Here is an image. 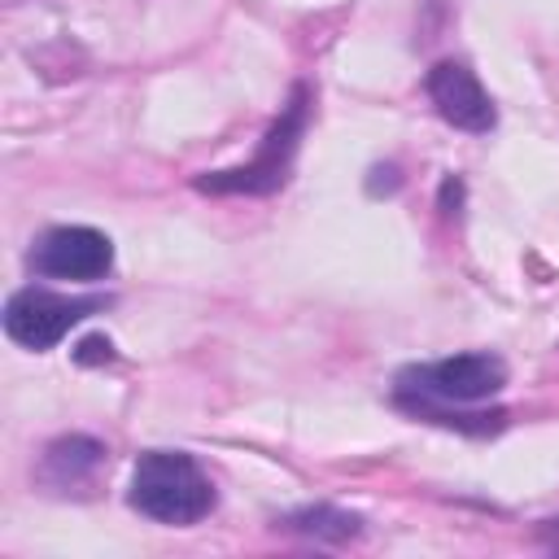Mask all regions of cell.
Instances as JSON below:
<instances>
[{"label":"cell","instance_id":"6da1fadb","mask_svg":"<svg viewBox=\"0 0 559 559\" xmlns=\"http://www.w3.org/2000/svg\"><path fill=\"white\" fill-rule=\"evenodd\" d=\"M507 384V362L498 354H454V358H437V362H419L406 367L397 376L393 402L428 424H445L459 432H498L502 428V411H480V415H463V406H476L485 397H493Z\"/></svg>","mask_w":559,"mask_h":559},{"label":"cell","instance_id":"277c9868","mask_svg":"<svg viewBox=\"0 0 559 559\" xmlns=\"http://www.w3.org/2000/svg\"><path fill=\"white\" fill-rule=\"evenodd\" d=\"M109 297L105 293H52V288H17L4 301V332L9 341H17L22 349H52L74 323H83L87 314L105 310Z\"/></svg>","mask_w":559,"mask_h":559},{"label":"cell","instance_id":"5b68a950","mask_svg":"<svg viewBox=\"0 0 559 559\" xmlns=\"http://www.w3.org/2000/svg\"><path fill=\"white\" fill-rule=\"evenodd\" d=\"M26 266L44 280H100L109 266H114V245L105 231L96 227H48L31 253H26Z\"/></svg>","mask_w":559,"mask_h":559},{"label":"cell","instance_id":"52a82bcc","mask_svg":"<svg viewBox=\"0 0 559 559\" xmlns=\"http://www.w3.org/2000/svg\"><path fill=\"white\" fill-rule=\"evenodd\" d=\"M100 459H105L100 441H92V437H61V441L48 445L39 476L52 480V485H79V480H87L100 467Z\"/></svg>","mask_w":559,"mask_h":559},{"label":"cell","instance_id":"8992f818","mask_svg":"<svg viewBox=\"0 0 559 559\" xmlns=\"http://www.w3.org/2000/svg\"><path fill=\"white\" fill-rule=\"evenodd\" d=\"M428 87V100L437 105V114L459 127V131H472V135H485L493 122H498V109L489 100V92L480 87V79L463 66V61H437L424 79Z\"/></svg>","mask_w":559,"mask_h":559},{"label":"cell","instance_id":"9c48e42d","mask_svg":"<svg viewBox=\"0 0 559 559\" xmlns=\"http://www.w3.org/2000/svg\"><path fill=\"white\" fill-rule=\"evenodd\" d=\"M74 358H79V362H109V358H114V345H109V336H87Z\"/></svg>","mask_w":559,"mask_h":559},{"label":"cell","instance_id":"3957f363","mask_svg":"<svg viewBox=\"0 0 559 559\" xmlns=\"http://www.w3.org/2000/svg\"><path fill=\"white\" fill-rule=\"evenodd\" d=\"M306 114H310L306 87H293L284 114H280V118L271 122V131L258 140V153H253L249 162L231 166V170L201 175L197 188H201V192H214V197H223V192H240V197H266V192H275V188L288 179V170H293V153H297L301 131H306Z\"/></svg>","mask_w":559,"mask_h":559},{"label":"cell","instance_id":"7a4b0ae2","mask_svg":"<svg viewBox=\"0 0 559 559\" xmlns=\"http://www.w3.org/2000/svg\"><path fill=\"white\" fill-rule=\"evenodd\" d=\"M127 502L157 524H197L214 511V485L183 450H148L131 472Z\"/></svg>","mask_w":559,"mask_h":559},{"label":"cell","instance_id":"ba28073f","mask_svg":"<svg viewBox=\"0 0 559 559\" xmlns=\"http://www.w3.org/2000/svg\"><path fill=\"white\" fill-rule=\"evenodd\" d=\"M358 515H349V511H336V507H306V511H293V515H284V528H293V533H306V537H354L358 533Z\"/></svg>","mask_w":559,"mask_h":559}]
</instances>
